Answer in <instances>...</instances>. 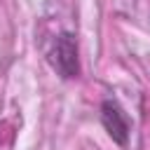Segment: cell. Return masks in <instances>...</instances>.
Wrapping results in <instances>:
<instances>
[{"label":"cell","mask_w":150,"mask_h":150,"mask_svg":"<svg viewBox=\"0 0 150 150\" xmlns=\"http://www.w3.org/2000/svg\"><path fill=\"white\" fill-rule=\"evenodd\" d=\"M101 124L105 127L108 136L117 145H127V141H129V117L115 98H105L101 103Z\"/></svg>","instance_id":"2"},{"label":"cell","mask_w":150,"mask_h":150,"mask_svg":"<svg viewBox=\"0 0 150 150\" xmlns=\"http://www.w3.org/2000/svg\"><path fill=\"white\" fill-rule=\"evenodd\" d=\"M49 63H52V68L61 77H66V80L77 77V73H80V66H77V45H75V38L70 33H61L54 40V45L49 49Z\"/></svg>","instance_id":"1"}]
</instances>
